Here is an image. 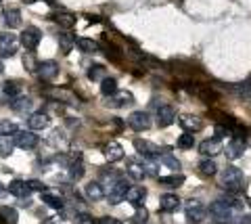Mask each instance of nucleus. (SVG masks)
Here are the masks:
<instances>
[{
  "label": "nucleus",
  "mask_w": 251,
  "mask_h": 224,
  "mask_svg": "<svg viewBox=\"0 0 251 224\" xmlns=\"http://www.w3.org/2000/svg\"><path fill=\"white\" fill-rule=\"evenodd\" d=\"M243 184H245V176H243L239 168L228 166L222 170V174H220V187L228 193V195H237L239 191H243Z\"/></svg>",
  "instance_id": "1"
},
{
  "label": "nucleus",
  "mask_w": 251,
  "mask_h": 224,
  "mask_svg": "<svg viewBox=\"0 0 251 224\" xmlns=\"http://www.w3.org/2000/svg\"><path fill=\"white\" fill-rule=\"evenodd\" d=\"M207 212H209V216H211V218H214L218 224H230L234 216H239L228 203H224L222 199H216V201L207 207Z\"/></svg>",
  "instance_id": "2"
},
{
  "label": "nucleus",
  "mask_w": 251,
  "mask_h": 224,
  "mask_svg": "<svg viewBox=\"0 0 251 224\" xmlns=\"http://www.w3.org/2000/svg\"><path fill=\"white\" fill-rule=\"evenodd\" d=\"M128 189H130V184H128V180H126L124 176H122V178H117L111 187L105 189L107 201L111 205H117L120 201H124V199H126V193H128Z\"/></svg>",
  "instance_id": "3"
},
{
  "label": "nucleus",
  "mask_w": 251,
  "mask_h": 224,
  "mask_svg": "<svg viewBox=\"0 0 251 224\" xmlns=\"http://www.w3.org/2000/svg\"><path fill=\"white\" fill-rule=\"evenodd\" d=\"M184 216H186L188 224H201L203 220H205V216H207V207L203 205L199 199H191V201L186 203V207H184Z\"/></svg>",
  "instance_id": "4"
},
{
  "label": "nucleus",
  "mask_w": 251,
  "mask_h": 224,
  "mask_svg": "<svg viewBox=\"0 0 251 224\" xmlns=\"http://www.w3.org/2000/svg\"><path fill=\"white\" fill-rule=\"evenodd\" d=\"M19 40H21L23 46H25V50H31V52H34V50H36V46L40 44V40H42V32H40V29H38L36 25H27V27L21 32V38H19Z\"/></svg>",
  "instance_id": "5"
},
{
  "label": "nucleus",
  "mask_w": 251,
  "mask_h": 224,
  "mask_svg": "<svg viewBox=\"0 0 251 224\" xmlns=\"http://www.w3.org/2000/svg\"><path fill=\"white\" fill-rule=\"evenodd\" d=\"M17 46H19V40L17 36L13 32H4L0 34V57H13L17 52Z\"/></svg>",
  "instance_id": "6"
},
{
  "label": "nucleus",
  "mask_w": 251,
  "mask_h": 224,
  "mask_svg": "<svg viewBox=\"0 0 251 224\" xmlns=\"http://www.w3.org/2000/svg\"><path fill=\"white\" fill-rule=\"evenodd\" d=\"M155 122H157V126H159V128H168V126H172V124L176 122V111H174V107H170V105L157 107Z\"/></svg>",
  "instance_id": "7"
},
{
  "label": "nucleus",
  "mask_w": 251,
  "mask_h": 224,
  "mask_svg": "<svg viewBox=\"0 0 251 224\" xmlns=\"http://www.w3.org/2000/svg\"><path fill=\"white\" fill-rule=\"evenodd\" d=\"M128 124L132 130H136V132H143V130H149L151 128V115L147 111H134L128 118Z\"/></svg>",
  "instance_id": "8"
},
{
  "label": "nucleus",
  "mask_w": 251,
  "mask_h": 224,
  "mask_svg": "<svg viewBox=\"0 0 251 224\" xmlns=\"http://www.w3.org/2000/svg\"><path fill=\"white\" fill-rule=\"evenodd\" d=\"M186 90L193 92L195 97H199L203 103H214L216 99H218L216 92L211 90L209 86H203V84H186Z\"/></svg>",
  "instance_id": "9"
},
{
  "label": "nucleus",
  "mask_w": 251,
  "mask_h": 224,
  "mask_svg": "<svg viewBox=\"0 0 251 224\" xmlns=\"http://www.w3.org/2000/svg\"><path fill=\"white\" fill-rule=\"evenodd\" d=\"M38 75H40V80H54L59 75V63L57 61H40L38 63Z\"/></svg>",
  "instance_id": "10"
},
{
  "label": "nucleus",
  "mask_w": 251,
  "mask_h": 224,
  "mask_svg": "<svg viewBox=\"0 0 251 224\" xmlns=\"http://www.w3.org/2000/svg\"><path fill=\"white\" fill-rule=\"evenodd\" d=\"M15 145H17L19 149H34L38 145V136H36V132H31V130H19V132L15 134Z\"/></svg>",
  "instance_id": "11"
},
{
  "label": "nucleus",
  "mask_w": 251,
  "mask_h": 224,
  "mask_svg": "<svg viewBox=\"0 0 251 224\" xmlns=\"http://www.w3.org/2000/svg\"><path fill=\"white\" fill-rule=\"evenodd\" d=\"M134 147H136V151H138L145 159H155V157H159V147L153 145V143H149V141L136 138V141H134Z\"/></svg>",
  "instance_id": "12"
},
{
  "label": "nucleus",
  "mask_w": 251,
  "mask_h": 224,
  "mask_svg": "<svg viewBox=\"0 0 251 224\" xmlns=\"http://www.w3.org/2000/svg\"><path fill=\"white\" fill-rule=\"evenodd\" d=\"M199 153L203 157H207V159L216 157L218 153H222V143H220L218 138H207V141H203L199 145Z\"/></svg>",
  "instance_id": "13"
},
{
  "label": "nucleus",
  "mask_w": 251,
  "mask_h": 224,
  "mask_svg": "<svg viewBox=\"0 0 251 224\" xmlns=\"http://www.w3.org/2000/svg\"><path fill=\"white\" fill-rule=\"evenodd\" d=\"M134 103V97H132V92H128V90H117L113 97H109L107 99V105L109 107H126V105H132Z\"/></svg>",
  "instance_id": "14"
},
{
  "label": "nucleus",
  "mask_w": 251,
  "mask_h": 224,
  "mask_svg": "<svg viewBox=\"0 0 251 224\" xmlns=\"http://www.w3.org/2000/svg\"><path fill=\"white\" fill-rule=\"evenodd\" d=\"M178 122H180V126H182L186 132H191V134L199 132V130L203 128V120L197 118V115H180Z\"/></svg>",
  "instance_id": "15"
},
{
  "label": "nucleus",
  "mask_w": 251,
  "mask_h": 224,
  "mask_svg": "<svg viewBox=\"0 0 251 224\" xmlns=\"http://www.w3.org/2000/svg\"><path fill=\"white\" fill-rule=\"evenodd\" d=\"M49 122H50L49 113L46 111H36V113L29 115L27 126H29V130H44L46 126H49Z\"/></svg>",
  "instance_id": "16"
},
{
  "label": "nucleus",
  "mask_w": 251,
  "mask_h": 224,
  "mask_svg": "<svg viewBox=\"0 0 251 224\" xmlns=\"http://www.w3.org/2000/svg\"><path fill=\"white\" fill-rule=\"evenodd\" d=\"M147 197V189L145 187H130L128 193H126V201L132 203L134 207H140Z\"/></svg>",
  "instance_id": "17"
},
{
  "label": "nucleus",
  "mask_w": 251,
  "mask_h": 224,
  "mask_svg": "<svg viewBox=\"0 0 251 224\" xmlns=\"http://www.w3.org/2000/svg\"><path fill=\"white\" fill-rule=\"evenodd\" d=\"M126 172H128L130 178L134 180H143L145 178V168H143V161L138 159H126Z\"/></svg>",
  "instance_id": "18"
},
{
  "label": "nucleus",
  "mask_w": 251,
  "mask_h": 224,
  "mask_svg": "<svg viewBox=\"0 0 251 224\" xmlns=\"http://www.w3.org/2000/svg\"><path fill=\"white\" fill-rule=\"evenodd\" d=\"M243 153H245V141H241V138H232L226 145V157L228 159H239L243 157Z\"/></svg>",
  "instance_id": "19"
},
{
  "label": "nucleus",
  "mask_w": 251,
  "mask_h": 224,
  "mask_svg": "<svg viewBox=\"0 0 251 224\" xmlns=\"http://www.w3.org/2000/svg\"><path fill=\"white\" fill-rule=\"evenodd\" d=\"M159 207H161V212H168V214L176 212L178 207H180V199H178V195H174V193H166V195H161V199H159Z\"/></svg>",
  "instance_id": "20"
},
{
  "label": "nucleus",
  "mask_w": 251,
  "mask_h": 224,
  "mask_svg": "<svg viewBox=\"0 0 251 224\" xmlns=\"http://www.w3.org/2000/svg\"><path fill=\"white\" fill-rule=\"evenodd\" d=\"M11 193V195H15L17 199H29V187H27V182L25 180H13L9 184V189H6Z\"/></svg>",
  "instance_id": "21"
},
{
  "label": "nucleus",
  "mask_w": 251,
  "mask_h": 224,
  "mask_svg": "<svg viewBox=\"0 0 251 224\" xmlns=\"http://www.w3.org/2000/svg\"><path fill=\"white\" fill-rule=\"evenodd\" d=\"M84 193H86V199H88V201H100V199L105 197V189L100 182H88Z\"/></svg>",
  "instance_id": "22"
},
{
  "label": "nucleus",
  "mask_w": 251,
  "mask_h": 224,
  "mask_svg": "<svg viewBox=\"0 0 251 224\" xmlns=\"http://www.w3.org/2000/svg\"><path fill=\"white\" fill-rule=\"evenodd\" d=\"M42 201L49 207H52V210H63V205H65L63 197L59 195V193H54V191H44L42 193Z\"/></svg>",
  "instance_id": "23"
},
{
  "label": "nucleus",
  "mask_w": 251,
  "mask_h": 224,
  "mask_svg": "<svg viewBox=\"0 0 251 224\" xmlns=\"http://www.w3.org/2000/svg\"><path fill=\"white\" fill-rule=\"evenodd\" d=\"M105 157H107V161H120V159H124V149H122V145L120 143H115V141H111L107 147H105Z\"/></svg>",
  "instance_id": "24"
},
{
  "label": "nucleus",
  "mask_w": 251,
  "mask_h": 224,
  "mask_svg": "<svg viewBox=\"0 0 251 224\" xmlns=\"http://www.w3.org/2000/svg\"><path fill=\"white\" fill-rule=\"evenodd\" d=\"M57 40H59V46H61V50H63V55H69L72 52V49L75 46V36L72 32H61L57 36Z\"/></svg>",
  "instance_id": "25"
},
{
  "label": "nucleus",
  "mask_w": 251,
  "mask_h": 224,
  "mask_svg": "<svg viewBox=\"0 0 251 224\" xmlns=\"http://www.w3.org/2000/svg\"><path fill=\"white\" fill-rule=\"evenodd\" d=\"M4 23H6V25H9L11 29L19 27V25H21V13H19V9H15V6L6 9V11H4Z\"/></svg>",
  "instance_id": "26"
},
{
  "label": "nucleus",
  "mask_w": 251,
  "mask_h": 224,
  "mask_svg": "<svg viewBox=\"0 0 251 224\" xmlns=\"http://www.w3.org/2000/svg\"><path fill=\"white\" fill-rule=\"evenodd\" d=\"M17 220H19V216L15 207H9V205L0 207V222L2 224H17Z\"/></svg>",
  "instance_id": "27"
},
{
  "label": "nucleus",
  "mask_w": 251,
  "mask_h": 224,
  "mask_svg": "<svg viewBox=\"0 0 251 224\" xmlns=\"http://www.w3.org/2000/svg\"><path fill=\"white\" fill-rule=\"evenodd\" d=\"M159 184L170 189H178L184 184V176L182 174H172V176H159Z\"/></svg>",
  "instance_id": "28"
},
{
  "label": "nucleus",
  "mask_w": 251,
  "mask_h": 224,
  "mask_svg": "<svg viewBox=\"0 0 251 224\" xmlns=\"http://www.w3.org/2000/svg\"><path fill=\"white\" fill-rule=\"evenodd\" d=\"M11 109L17 111V113H25L31 109V99L29 97H17L11 101Z\"/></svg>",
  "instance_id": "29"
},
{
  "label": "nucleus",
  "mask_w": 251,
  "mask_h": 224,
  "mask_svg": "<svg viewBox=\"0 0 251 224\" xmlns=\"http://www.w3.org/2000/svg\"><path fill=\"white\" fill-rule=\"evenodd\" d=\"M2 92H4V95L13 101V99L21 97V84H19V82H15V80L4 82V84H2Z\"/></svg>",
  "instance_id": "30"
},
{
  "label": "nucleus",
  "mask_w": 251,
  "mask_h": 224,
  "mask_svg": "<svg viewBox=\"0 0 251 224\" xmlns=\"http://www.w3.org/2000/svg\"><path fill=\"white\" fill-rule=\"evenodd\" d=\"M69 178L72 180H80L82 176H84V164H82V159H74V161H69Z\"/></svg>",
  "instance_id": "31"
},
{
  "label": "nucleus",
  "mask_w": 251,
  "mask_h": 224,
  "mask_svg": "<svg viewBox=\"0 0 251 224\" xmlns=\"http://www.w3.org/2000/svg\"><path fill=\"white\" fill-rule=\"evenodd\" d=\"M100 92H103V97H113L117 92V80L115 78H103V82H100Z\"/></svg>",
  "instance_id": "32"
},
{
  "label": "nucleus",
  "mask_w": 251,
  "mask_h": 224,
  "mask_svg": "<svg viewBox=\"0 0 251 224\" xmlns=\"http://www.w3.org/2000/svg\"><path fill=\"white\" fill-rule=\"evenodd\" d=\"M199 172L203 174V176H214L216 172H218V166H216V161L214 159H201L199 161Z\"/></svg>",
  "instance_id": "33"
},
{
  "label": "nucleus",
  "mask_w": 251,
  "mask_h": 224,
  "mask_svg": "<svg viewBox=\"0 0 251 224\" xmlns=\"http://www.w3.org/2000/svg\"><path fill=\"white\" fill-rule=\"evenodd\" d=\"M77 44V49H80L82 52H97L99 50V42H94V40H90V38H80V40L75 42Z\"/></svg>",
  "instance_id": "34"
},
{
  "label": "nucleus",
  "mask_w": 251,
  "mask_h": 224,
  "mask_svg": "<svg viewBox=\"0 0 251 224\" xmlns=\"http://www.w3.org/2000/svg\"><path fill=\"white\" fill-rule=\"evenodd\" d=\"M52 21L69 29L75 23V17H74V15H69V13H57V15H52Z\"/></svg>",
  "instance_id": "35"
},
{
  "label": "nucleus",
  "mask_w": 251,
  "mask_h": 224,
  "mask_svg": "<svg viewBox=\"0 0 251 224\" xmlns=\"http://www.w3.org/2000/svg\"><path fill=\"white\" fill-rule=\"evenodd\" d=\"M15 147V136H0V155H11Z\"/></svg>",
  "instance_id": "36"
},
{
  "label": "nucleus",
  "mask_w": 251,
  "mask_h": 224,
  "mask_svg": "<svg viewBox=\"0 0 251 224\" xmlns=\"http://www.w3.org/2000/svg\"><path fill=\"white\" fill-rule=\"evenodd\" d=\"M159 161H161L163 166H168L170 170H174V172H178V170H180V161H178L174 155H172V153H161Z\"/></svg>",
  "instance_id": "37"
},
{
  "label": "nucleus",
  "mask_w": 251,
  "mask_h": 224,
  "mask_svg": "<svg viewBox=\"0 0 251 224\" xmlns=\"http://www.w3.org/2000/svg\"><path fill=\"white\" fill-rule=\"evenodd\" d=\"M143 168H145V174H147V176L159 178V164H157L155 159H145V161H143Z\"/></svg>",
  "instance_id": "38"
},
{
  "label": "nucleus",
  "mask_w": 251,
  "mask_h": 224,
  "mask_svg": "<svg viewBox=\"0 0 251 224\" xmlns=\"http://www.w3.org/2000/svg\"><path fill=\"white\" fill-rule=\"evenodd\" d=\"M178 147H180V149H184V151L193 149V147H195V136H193L191 132L180 134V136H178Z\"/></svg>",
  "instance_id": "39"
},
{
  "label": "nucleus",
  "mask_w": 251,
  "mask_h": 224,
  "mask_svg": "<svg viewBox=\"0 0 251 224\" xmlns=\"http://www.w3.org/2000/svg\"><path fill=\"white\" fill-rule=\"evenodd\" d=\"M0 132H2V136H15L19 132V128H17V124L4 120V122H0Z\"/></svg>",
  "instance_id": "40"
},
{
  "label": "nucleus",
  "mask_w": 251,
  "mask_h": 224,
  "mask_svg": "<svg viewBox=\"0 0 251 224\" xmlns=\"http://www.w3.org/2000/svg\"><path fill=\"white\" fill-rule=\"evenodd\" d=\"M88 78L92 80V82H103V78H105V67L103 65H92L90 69H88Z\"/></svg>",
  "instance_id": "41"
},
{
  "label": "nucleus",
  "mask_w": 251,
  "mask_h": 224,
  "mask_svg": "<svg viewBox=\"0 0 251 224\" xmlns=\"http://www.w3.org/2000/svg\"><path fill=\"white\" fill-rule=\"evenodd\" d=\"M38 63H40V61H36V57H34V52H31V50H27L25 55H23V65H25L27 72H36Z\"/></svg>",
  "instance_id": "42"
},
{
  "label": "nucleus",
  "mask_w": 251,
  "mask_h": 224,
  "mask_svg": "<svg viewBox=\"0 0 251 224\" xmlns=\"http://www.w3.org/2000/svg\"><path fill=\"white\" fill-rule=\"evenodd\" d=\"M105 55H107L109 59H111V61H122V50L117 49V46H113V44H109V46H107Z\"/></svg>",
  "instance_id": "43"
},
{
  "label": "nucleus",
  "mask_w": 251,
  "mask_h": 224,
  "mask_svg": "<svg viewBox=\"0 0 251 224\" xmlns=\"http://www.w3.org/2000/svg\"><path fill=\"white\" fill-rule=\"evenodd\" d=\"M147 218H149V214H147L145 207H136V214H134V218H132V222L134 224H145Z\"/></svg>",
  "instance_id": "44"
},
{
  "label": "nucleus",
  "mask_w": 251,
  "mask_h": 224,
  "mask_svg": "<svg viewBox=\"0 0 251 224\" xmlns=\"http://www.w3.org/2000/svg\"><path fill=\"white\" fill-rule=\"evenodd\" d=\"M75 224H97V222H94V218H92L90 214L82 212V214H77V216H75Z\"/></svg>",
  "instance_id": "45"
},
{
  "label": "nucleus",
  "mask_w": 251,
  "mask_h": 224,
  "mask_svg": "<svg viewBox=\"0 0 251 224\" xmlns=\"http://www.w3.org/2000/svg\"><path fill=\"white\" fill-rule=\"evenodd\" d=\"M224 136H230V128L224 126V124H218L216 126V138L220 141V138H224Z\"/></svg>",
  "instance_id": "46"
},
{
  "label": "nucleus",
  "mask_w": 251,
  "mask_h": 224,
  "mask_svg": "<svg viewBox=\"0 0 251 224\" xmlns=\"http://www.w3.org/2000/svg\"><path fill=\"white\" fill-rule=\"evenodd\" d=\"M27 187H29V191H40V193L46 191V187L40 180H27Z\"/></svg>",
  "instance_id": "47"
},
{
  "label": "nucleus",
  "mask_w": 251,
  "mask_h": 224,
  "mask_svg": "<svg viewBox=\"0 0 251 224\" xmlns=\"http://www.w3.org/2000/svg\"><path fill=\"white\" fill-rule=\"evenodd\" d=\"M97 224H122V222L117 218H111V216H103V218H100Z\"/></svg>",
  "instance_id": "48"
},
{
  "label": "nucleus",
  "mask_w": 251,
  "mask_h": 224,
  "mask_svg": "<svg viewBox=\"0 0 251 224\" xmlns=\"http://www.w3.org/2000/svg\"><path fill=\"white\" fill-rule=\"evenodd\" d=\"M6 103H9V105H11V99H9V97H6V95H4V92H0V105H6Z\"/></svg>",
  "instance_id": "49"
},
{
  "label": "nucleus",
  "mask_w": 251,
  "mask_h": 224,
  "mask_svg": "<svg viewBox=\"0 0 251 224\" xmlns=\"http://www.w3.org/2000/svg\"><path fill=\"white\" fill-rule=\"evenodd\" d=\"M23 2H25V4H34L36 0H23Z\"/></svg>",
  "instance_id": "50"
},
{
  "label": "nucleus",
  "mask_w": 251,
  "mask_h": 224,
  "mask_svg": "<svg viewBox=\"0 0 251 224\" xmlns=\"http://www.w3.org/2000/svg\"><path fill=\"white\" fill-rule=\"evenodd\" d=\"M4 191H6V189L2 187V184H0V195H2V193H4Z\"/></svg>",
  "instance_id": "51"
},
{
  "label": "nucleus",
  "mask_w": 251,
  "mask_h": 224,
  "mask_svg": "<svg viewBox=\"0 0 251 224\" xmlns=\"http://www.w3.org/2000/svg\"><path fill=\"white\" fill-rule=\"evenodd\" d=\"M0 74H2V61H0Z\"/></svg>",
  "instance_id": "52"
},
{
  "label": "nucleus",
  "mask_w": 251,
  "mask_h": 224,
  "mask_svg": "<svg viewBox=\"0 0 251 224\" xmlns=\"http://www.w3.org/2000/svg\"><path fill=\"white\" fill-rule=\"evenodd\" d=\"M211 224H218V222H211Z\"/></svg>",
  "instance_id": "53"
},
{
  "label": "nucleus",
  "mask_w": 251,
  "mask_h": 224,
  "mask_svg": "<svg viewBox=\"0 0 251 224\" xmlns=\"http://www.w3.org/2000/svg\"><path fill=\"white\" fill-rule=\"evenodd\" d=\"M0 2H2V0H0Z\"/></svg>",
  "instance_id": "54"
}]
</instances>
